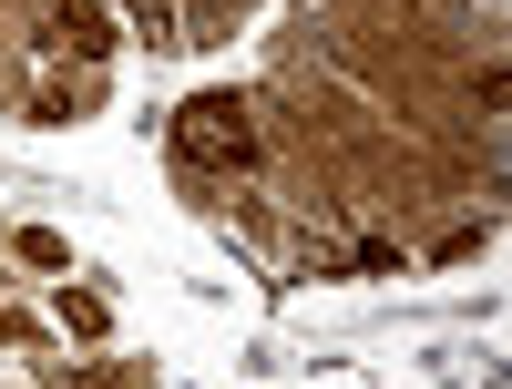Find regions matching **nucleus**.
<instances>
[{"instance_id":"nucleus-1","label":"nucleus","mask_w":512,"mask_h":389,"mask_svg":"<svg viewBox=\"0 0 512 389\" xmlns=\"http://www.w3.org/2000/svg\"><path fill=\"white\" fill-rule=\"evenodd\" d=\"M175 154L195 164V175H246V164H256V113L236 93H195L175 113Z\"/></svg>"},{"instance_id":"nucleus-2","label":"nucleus","mask_w":512,"mask_h":389,"mask_svg":"<svg viewBox=\"0 0 512 389\" xmlns=\"http://www.w3.org/2000/svg\"><path fill=\"white\" fill-rule=\"evenodd\" d=\"M52 41H62V52H82V62H103V52H113L103 0H52Z\"/></svg>"},{"instance_id":"nucleus-3","label":"nucleus","mask_w":512,"mask_h":389,"mask_svg":"<svg viewBox=\"0 0 512 389\" xmlns=\"http://www.w3.org/2000/svg\"><path fill=\"white\" fill-rule=\"evenodd\" d=\"M62 328H82V338H103V328H113V308H103L93 287H62Z\"/></svg>"},{"instance_id":"nucleus-4","label":"nucleus","mask_w":512,"mask_h":389,"mask_svg":"<svg viewBox=\"0 0 512 389\" xmlns=\"http://www.w3.org/2000/svg\"><path fill=\"white\" fill-rule=\"evenodd\" d=\"M11 246H21V267H72V246H62V236H52V226H21V236H11Z\"/></svg>"},{"instance_id":"nucleus-5","label":"nucleus","mask_w":512,"mask_h":389,"mask_svg":"<svg viewBox=\"0 0 512 389\" xmlns=\"http://www.w3.org/2000/svg\"><path fill=\"white\" fill-rule=\"evenodd\" d=\"M82 389H113V379H82Z\"/></svg>"}]
</instances>
